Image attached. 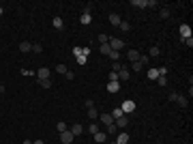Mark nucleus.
I'll use <instances>...</instances> for the list:
<instances>
[{"label": "nucleus", "mask_w": 193, "mask_h": 144, "mask_svg": "<svg viewBox=\"0 0 193 144\" xmlns=\"http://www.w3.org/2000/svg\"><path fill=\"white\" fill-rule=\"evenodd\" d=\"M120 30H123V32H129L131 30V24H127V22H120V26H118Z\"/></svg>", "instance_id": "nucleus-24"}, {"label": "nucleus", "mask_w": 193, "mask_h": 144, "mask_svg": "<svg viewBox=\"0 0 193 144\" xmlns=\"http://www.w3.org/2000/svg\"><path fill=\"white\" fill-rule=\"evenodd\" d=\"M107 39H110L107 35H99V41H101V43H107Z\"/></svg>", "instance_id": "nucleus-39"}, {"label": "nucleus", "mask_w": 193, "mask_h": 144, "mask_svg": "<svg viewBox=\"0 0 193 144\" xmlns=\"http://www.w3.org/2000/svg\"><path fill=\"white\" fill-rule=\"evenodd\" d=\"M71 144H73V142H71Z\"/></svg>", "instance_id": "nucleus-48"}, {"label": "nucleus", "mask_w": 193, "mask_h": 144, "mask_svg": "<svg viewBox=\"0 0 193 144\" xmlns=\"http://www.w3.org/2000/svg\"><path fill=\"white\" fill-rule=\"evenodd\" d=\"M131 5L133 7H139V9H148V0H133Z\"/></svg>", "instance_id": "nucleus-15"}, {"label": "nucleus", "mask_w": 193, "mask_h": 144, "mask_svg": "<svg viewBox=\"0 0 193 144\" xmlns=\"http://www.w3.org/2000/svg\"><path fill=\"white\" fill-rule=\"evenodd\" d=\"M0 15H2V7H0Z\"/></svg>", "instance_id": "nucleus-47"}, {"label": "nucleus", "mask_w": 193, "mask_h": 144, "mask_svg": "<svg viewBox=\"0 0 193 144\" xmlns=\"http://www.w3.org/2000/svg\"><path fill=\"white\" fill-rule=\"evenodd\" d=\"M110 52H112V47H110V43H101V54H105V56H107Z\"/></svg>", "instance_id": "nucleus-20"}, {"label": "nucleus", "mask_w": 193, "mask_h": 144, "mask_svg": "<svg viewBox=\"0 0 193 144\" xmlns=\"http://www.w3.org/2000/svg\"><path fill=\"white\" fill-rule=\"evenodd\" d=\"M107 43H110V47H112L114 52H118V50H123V47H125V41H120L118 37H110Z\"/></svg>", "instance_id": "nucleus-2"}, {"label": "nucleus", "mask_w": 193, "mask_h": 144, "mask_svg": "<svg viewBox=\"0 0 193 144\" xmlns=\"http://www.w3.org/2000/svg\"><path fill=\"white\" fill-rule=\"evenodd\" d=\"M97 131H99V125H97V123H90V125H88V133H92V136H94Z\"/></svg>", "instance_id": "nucleus-23"}, {"label": "nucleus", "mask_w": 193, "mask_h": 144, "mask_svg": "<svg viewBox=\"0 0 193 144\" xmlns=\"http://www.w3.org/2000/svg\"><path fill=\"white\" fill-rule=\"evenodd\" d=\"M90 19H92V17H90V13H84L80 22H82V24H86V26H88V24H90Z\"/></svg>", "instance_id": "nucleus-27"}, {"label": "nucleus", "mask_w": 193, "mask_h": 144, "mask_svg": "<svg viewBox=\"0 0 193 144\" xmlns=\"http://www.w3.org/2000/svg\"><path fill=\"white\" fill-rule=\"evenodd\" d=\"M107 80H110V82H120V80H118V73H116V71H112V73L107 75Z\"/></svg>", "instance_id": "nucleus-33"}, {"label": "nucleus", "mask_w": 193, "mask_h": 144, "mask_svg": "<svg viewBox=\"0 0 193 144\" xmlns=\"http://www.w3.org/2000/svg\"><path fill=\"white\" fill-rule=\"evenodd\" d=\"M120 22H123V19H120L118 13H110V24H112V26H120Z\"/></svg>", "instance_id": "nucleus-12"}, {"label": "nucleus", "mask_w": 193, "mask_h": 144, "mask_svg": "<svg viewBox=\"0 0 193 144\" xmlns=\"http://www.w3.org/2000/svg\"><path fill=\"white\" fill-rule=\"evenodd\" d=\"M180 37H182V41L191 37V28L187 26V24H182V26H180Z\"/></svg>", "instance_id": "nucleus-10"}, {"label": "nucleus", "mask_w": 193, "mask_h": 144, "mask_svg": "<svg viewBox=\"0 0 193 144\" xmlns=\"http://www.w3.org/2000/svg\"><path fill=\"white\" fill-rule=\"evenodd\" d=\"M50 69H47V67H41L39 71H37V80H50Z\"/></svg>", "instance_id": "nucleus-3"}, {"label": "nucleus", "mask_w": 193, "mask_h": 144, "mask_svg": "<svg viewBox=\"0 0 193 144\" xmlns=\"http://www.w3.org/2000/svg\"><path fill=\"white\" fill-rule=\"evenodd\" d=\"M37 82H39L41 88H52V82H50V80H37Z\"/></svg>", "instance_id": "nucleus-21"}, {"label": "nucleus", "mask_w": 193, "mask_h": 144, "mask_svg": "<svg viewBox=\"0 0 193 144\" xmlns=\"http://www.w3.org/2000/svg\"><path fill=\"white\" fill-rule=\"evenodd\" d=\"M24 144H32V140H24Z\"/></svg>", "instance_id": "nucleus-46"}, {"label": "nucleus", "mask_w": 193, "mask_h": 144, "mask_svg": "<svg viewBox=\"0 0 193 144\" xmlns=\"http://www.w3.org/2000/svg\"><path fill=\"white\" fill-rule=\"evenodd\" d=\"M127 58L131 62H135V60H139V52L137 50H127Z\"/></svg>", "instance_id": "nucleus-11"}, {"label": "nucleus", "mask_w": 193, "mask_h": 144, "mask_svg": "<svg viewBox=\"0 0 193 144\" xmlns=\"http://www.w3.org/2000/svg\"><path fill=\"white\" fill-rule=\"evenodd\" d=\"M56 71H58V73H62V75H67V71H69V69H67L64 65H56Z\"/></svg>", "instance_id": "nucleus-31"}, {"label": "nucleus", "mask_w": 193, "mask_h": 144, "mask_svg": "<svg viewBox=\"0 0 193 144\" xmlns=\"http://www.w3.org/2000/svg\"><path fill=\"white\" fill-rule=\"evenodd\" d=\"M101 123H103L105 127H107V125H112V123H114V118H112V114H107V112H105V114H101Z\"/></svg>", "instance_id": "nucleus-13"}, {"label": "nucleus", "mask_w": 193, "mask_h": 144, "mask_svg": "<svg viewBox=\"0 0 193 144\" xmlns=\"http://www.w3.org/2000/svg\"><path fill=\"white\" fill-rule=\"evenodd\" d=\"M56 129H58V131H60V133H62V131H67V129H69V127H67V123H64V121H60V123H58V125H56Z\"/></svg>", "instance_id": "nucleus-30"}, {"label": "nucleus", "mask_w": 193, "mask_h": 144, "mask_svg": "<svg viewBox=\"0 0 193 144\" xmlns=\"http://www.w3.org/2000/svg\"><path fill=\"white\" fill-rule=\"evenodd\" d=\"M159 54H161V50H159L157 45H152V47H150V56H159Z\"/></svg>", "instance_id": "nucleus-34"}, {"label": "nucleus", "mask_w": 193, "mask_h": 144, "mask_svg": "<svg viewBox=\"0 0 193 144\" xmlns=\"http://www.w3.org/2000/svg\"><path fill=\"white\" fill-rule=\"evenodd\" d=\"M86 108H94V101L92 99H86Z\"/></svg>", "instance_id": "nucleus-44"}, {"label": "nucleus", "mask_w": 193, "mask_h": 144, "mask_svg": "<svg viewBox=\"0 0 193 144\" xmlns=\"http://www.w3.org/2000/svg\"><path fill=\"white\" fill-rule=\"evenodd\" d=\"M105 133H107V136H110V133H116V125H114V123L107 125V131H105Z\"/></svg>", "instance_id": "nucleus-37"}, {"label": "nucleus", "mask_w": 193, "mask_h": 144, "mask_svg": "<svg viewBox=\"0 0 193 144\" xmlns=\"http://www.w3.org/2000/svg\"><path fill=\"white\" fill-rule=\"evenodd\" d=\"M129 78H131V75H129V69H127V67H123V69L118 71V80H120V82H125V80H129Z\"/></svg>", "instance_id": "nucleus-9"}, {"label": "nucleus", "mask_w": 193, "mask_h": 144, "mask_svg": "<svg viewBox=\"0 0 193 144\" xmlns=\"http://www.w3.org/2000/svg\"><path fill=\"white\" fill-rule=\"evenodd\" d=\"M69 131L73 133V136H82V133H84V127H82V125H73V127H71Z\"/></svg>", "instance_id": "nucleus-16"}, {"label": "nucleus", "mask_w": 193, "mask_h": 144, "mask_svg": "<svg viewBox=\"0 0 193 144\" xmlns=\"http://www.w3.org/2000/svg\"><path fill=\"white\" fill-rule=\"evenodd\" d=\"M92 9H94V5H92V2H88V5H86V13H90Z\"/></svg>", "instance_id": "nucleus-42"}, {"label": "nucleus", "mask_w": 193, "mask_h": 144, "mask_svg": "<svg viewBox=\"0 0 193 144\" xmlns=\"http://www.w3.org/2000/svg\"><path fill=\"white\" fill-rule=\"evenodd\" d=\"M170 101H174V103H178L180 108H187V105H189V101H187V97H182V95H178V92H170Z\"/></svg>", "instance_id": "nucleus-1"}, {"label": "nucleus", "mask_w": 193, "mask_h": 144, "mask_svg": "<svg viewBox=\"0 0 193 144\" xmlns=\"http://www.w3.org/2000/svg\"><path fill=\"white\" fill-rule=\"evenodd\" d=\"M159 17L161 19H167V17H170V9H161L159 11Z\"/></svg>", "instance_id": "nucleus-26"}, {"label": "nucleus", "mask_w": 193, "mask_h": 144, "mask_svg": "<svg viewBox=\"0 0 193 144\" xmlns=\"http://www.w3.org/2000/svg\"><path fill=\"white\" fill-rule=\"evenodd\" d=\"M32 52H34V54H41V52H43V45H41V43H32Z\"/></svg>", "instance_id": "nucleus-25"}, {"label": "nucleus", "mask_w": 193, "mask_h": 144, "mask_svg": "<svg viewBox=\"0 0 193 144\" xmlns=\"http://www.w3.org/2000/svg\"><path fill=\"white\" fill-rule=\"evenodd\" d=\"M114 125H116V127H127V125H129V118H127V114H123L120 118H116V121H114Z\"/></svg>", "instance_id": "nucleus-8"}, {"label": "nucleus", "mask_w": 193, "mask_h": 144, "mask_svg": "<svg viewBox=\"0 0 193 144\" xmlns=\"http://www.w3.org/2000/svg\"><path fill=\"white\" fill-rule=\"evenodd\" d=\"M110 114H112V118L116 121V118H120V116H123V110H120V108H116V110H112Z\"/></svg>", "instance_id": "nucleus-22"}, {"label": "nucleus", "mask_w": 193, "mask_h": 144, "mask_svg": "<svg viewBox=\"0 0 193 144\" xmlns=\"http://www.w3.org/2000/svg\"><path fill=\"white\" fill-rule=\"evenodd\" d=\"M159 78V69H148V80H157Z\"/></svg>", "instance_id": "nucleus-19"}, {"label": "nucleus", "mask_w": 193, "mask_h": 144, "mask_svg": "<svg viewBox=\"0 0 193 144\" xmlns=\"http://www.w3.org/2000/svg\"><path fill=\"white\" fill-rule=\"evenodd\" d=\"M107 90L110 92H118L120 90V82H107Z\"/></svg>", "instance_id": "nucleus-14"}, {"label": "nucleus", "mask_w": 193, "mask_h": 144, "mask_svg": "<svg viewBox=\"0 0 193 144\" xmlns=\"http://www.w3.org/2000/svg\"><path fill=\"white\" fill-rule=\"evenodd\" d=\"M131 67H133V71H137V73H139V71H142V69H144V65H142V62H139V60H135V62H133V65H131Z\"/></svg>", "instance_id": "nucleus-28"}, {"label": "nucleus", "mask_w": 193, "mask_h": 144, "mask_svg": "<svg viewBox=\"0 0 193 144\" xmlns=\"http://www.w3.org/2000/svg\"><path fill=\"white\" fill-rule=\"evenodd\" d=\"M19 52H21V54L32 52V43H30V41H21V43H19Z\"/></svg>", "instance_id": "nucleus-7"}, {"label": "nucleus", "mask_w": 193, "mask_h": 144, "mask_svg": "<svg viewBox=\"0 0 193 144\" xmlns=\"http://www.w3.org/2000/svg\"><path fill=\"white\" fill-rule=\"evenodd\" d=\"M94 142H97V144H101V142L105 144V142H107V133H105V131H97V133H94Z\"/></svg>", "instance_id": "nucleus-6"}, {"label": "nucleus", "mask_w": 193, "mask_h": 144, "mask_svg": "<svg viewBox=\"0 0 193 144\" xmlns=\"http://www.w3.org/2000/svg\"><path fill=\"white\" fill-rule=\"evenodd\" d=\"M88 116H90V118H92V121H94V118H97V116H99V112H97L94 108H88Z\"/></svg>", "instance_id": "nucleus-32"}, {"label": "nucleus", "mask_w": 193, "mask_h": 144, "mask_svg": "<svg viewBox=\"0 0 193 144\" xmlns=\"http://www.w3.org/2000/svg\"><path fill=\"white\" fill-rule=\"evenodd\" d=\"M127 142H129V133H118L116 144H127Z\"/></svg>", "instance_id": "nucleus-17"}, {"label": "nucleus", "mask_w": 193, "mask_h": 144, "mask_svg": "<svg viewBox=\"0 0 193 144\" xmlns=\"http://www.w3.org/2000/svg\"><path fill=\"white\" fill-rule=\"evenodd\" d=\"M114 144H116V142H114Z\"/></svg>", "instance_id": "nucleus-49"}, {"label": "nucleus", "mask_w": 193, "mask_h": 144, "mask_svg": "<svg viewBox=\"0 0 193 144\" xmlns=\"http://www.w3.org/2000/svg\"><path fill=\"white\" fill-rule=\"evenodd\" d=\"M73 138H75V136H73V133H71L69 129L60 133V142H62V144H71V142H73Z\"/></svg>", "instance_id": "nucleus-4"}, {"label": "nucleus", "mask_w": 193, "mask_h": 144, "mask_svg": "<svg viewBox=\"0 0 193 144\" xmlns=\"http://www.w3.org/2000/svg\"><path fill=\"white\" fill-rule=\"evenodd\" d=\"M52 24H54V28H56V30H62V26H64V24H62V17H54Z\"/></svg>", "instance_id": "nucleus-18"}, {"label": "nucleus", "mask_w": 193, "mask_h": 144, "mask_svg": "<svg viewBox=\"0 0 193 144\" xmlns=\"http://www.w3.org/2000/svg\"><path fill=\"white\" fill-rule=\"evenodd\" d=\"M73 54H75V56H84V52H82V47H73Z\"/></svg>", "instance_id": "nucleus-38"}, {"label": "nucleus", "mask_w": 193, "mask_h": 144, "mask_svg": "<svg viewBox=\"0 0 193 144\" xmlns=\"http://www.w3.org/2000/svg\"><path fill=\"white\" fill-rule=\"evenodd\" d=\"M120 110H123V114H131V112L135 110V101H131V99H129V101H125Z\"/></svg>", "instance_id": "nucleus-5"}, {"label": "nucleus", "mask_w": 193, "mask_h": 144, "mask_svg": "<svg viewBox=\"0 0 193 144\" xmlns=\"http://www.w3.org/2000/svg\"><path fill=\"white\" fill-rule=\"evenodd\" d=\"M120 69H123V65H120V62L116 60V62L112 65V71H116V73H118V71H120Z\"/></svg>", "instance_id": "nucleus-36"}, {"label": "nucleus", "mask_w": 193, "mask_h": 144, "mask_svg": "<svg viewBox=\"0 0 193 144\" xmlns=\"http://www.w3.org/2000/svg\"><path fill=\"white\" fill-rule=\"evenodd\" d=\"M167 73V67H159V75H165Z\"/></svg>", "instance_id": "nucleus-41"}, {"label": "nucleus", "mask_w": 193, "mask_h": 144, "mask_svg": "<svg viewBox=\"0 0 193 144\" xmlns=\"http://www.w3.org/2000/svg\"><path fill=\"white\" fill-rule=\"evenodd\" d=\"M77 62L80 65H86V56H77Z\"/></svg>", "instance_id": "nucleus-43"}, {"label": "nucleus", "mask_w": 193, "mask_h": 144, "mask_svg": "<svg viewBox=\"0 0 193 144\" xmlns=\"http://www.w3.org/2000/svg\"><path fill=\"white\" fill-rule=\"evenodd\" d=\"M32 144H45V142H43V140H34Z\"/></svg>", "instance_id": "nucleus-45"}, {"label": "nucleus", "mask_w": 193, "mask_h": 144, "mask_svg": "<svg viewBox=\"0 0 193 144\" xmlns=\"http://www.w3.org/2000/svg\"><path fill=\"white\" fill-rule=\"evenodd\" d=\"M107 56H110V58H112V60H114V62H116V60H118V58H120V54H118V52H114V50H112V52H110V54H107Z\"/></svg>", "instance_id": "nucleus-35"}, {"label": "nucleus", "mask_w": 193, "mask_h": 144, "mask_svg": "<svg viewBox=\"0 0 193 144\" xmlns=\"http://www.w3.org/2000/svg\"><path fill=\"white\" fill-rule=\"evenodd\" d=\"M157 84H159V86H167V78H165V75H159V78H157Z\"/></svg>", "instance_id": "nucleus-29"}, {"label": "nucleus", "mask_w": 193, "mask_h": 144, "mask_svg": "<svg viewBox=\"0 0 193 144\" xmlns=\"http://www.w3.org/2000/svg\"><path fill=\"white\" fill-rule=\"evenodd\" d=\"M148 60H150V58H148V56H139V62H142V65H146V62H148Z\"/></svg>", "instance_id": "nucleus-40"}]
</instances>
